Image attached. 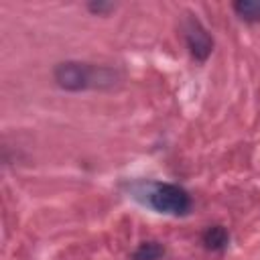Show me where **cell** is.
<instances>
[{
    "label": "cell",
    "instance_id": "cell-3",
    "mask_svg": "<svg viewBox=\"0 0 260 260\" xmlns=\"http://www.w3.org/2000/svg\"><path fill=\"white\" fill-rule=\"evenodd\" d=\"M185 43L189 53L197 59V61H205L213 49V39L209 37V32L203 28V24L197 18H189L185 22Z\"/></svg>",
    "mask_w": 260,
    "mask_h": 260
},
{
    "label": "cell",
    "instance_id": "cell-6",
    "mask_svg": "<svg viewBox=\"0 0 260 260\" xmlns=\"http://www.w3.org/2000/svg\"><path fill=\"white\" fill-rule=\"evenodd\" d=\"M165 256V248L158 242H142L132 254L134 260H160Z\"/></svg>",
    "mask_w": 260,
    "mask_h": 260
},
{
    "label": "cell",
    "instance_id": "cell-1",
    "mask_svg": "<svg viewBox=\"0 0 260 260\" xmlns=\"http://www.w3.org/2000/svg\"><path fill=\"white\" fill-rule=\"evenodd\" d=\"M118 79L114 69L98 67L89 63H77V61H65L55 67V81L59 87L69 91H83V89H95V87H110Z\"/></svg>",
    "mask_w": 260,
    "mask_h": 260
},
{
    "label": "cell",
    "instance_id": "cell-4",
    "mask_svg": "<svg viewBox=\"0 0 260 260\" xmlns=\"http://www.w3.org/2000/svg\"><path fill=\"white\" fill-rule=\"evenodd\" d=\"M228 242H230V234L221 225H211L203 234V244L211 252H221L228 246Z\"/></svg>",
    "mask_w": 260,
    "mask_h": 260
},
{
    "label": "cell",
    "instance_id": "cell-2",
    "mask_svg": "<svg viewBox=\"0 0 260 260\" xmlns=\"http://www.w3.org/2000/svg\"><path fill=\"white\" fill-rule=\"evenodd\" d=\"M134 197L150 209L167 215H187L191 209L189 193L175 183H140L134 185Z\"/></svg>",
    "mask_w": 260,
    "mask_h": 260
},
{
    "label": "cell",
    "instance_id": "cell-5",
    "mask_svg": "<svg viewBox=\"0 0 260 260\" xmlns=\"http://www.w3.org/2000/svg\"><path fill=\"white\" fill-rule=\"evenodd\" d=\"M234 10L246 22L260 20V0H238L234 2Z\"/></svg>",
    "mask_w": 260,
    "mask_h": 260
},
{
    "label": "cell",
    "instance_id": "cell-7",
    "mask_svg": "<svg viewBox=\"0 0 260 260\" xmlns=\"http://www.w3.org/2000/svg\"><path fill=\"white\" fill-rule=\"evenodd\" d=\"M112 8H114V4H102V2L89 4V10H91V12H98V14H102V12H106V10H112Z\"/></svg>",
    "mask_w": 260,
    "mask_h": 260
}]
</instances>
